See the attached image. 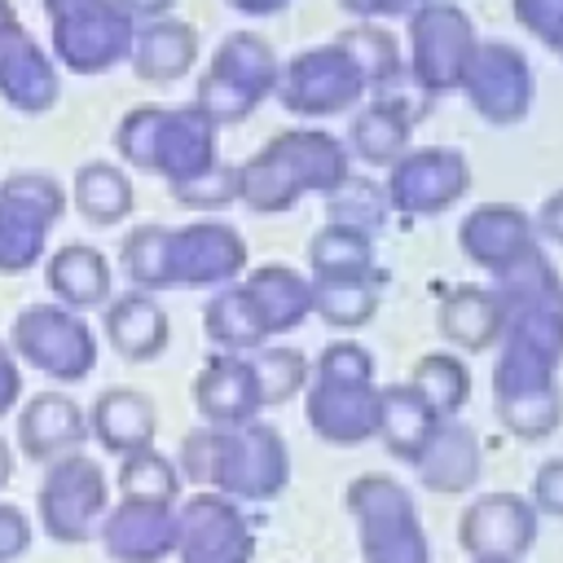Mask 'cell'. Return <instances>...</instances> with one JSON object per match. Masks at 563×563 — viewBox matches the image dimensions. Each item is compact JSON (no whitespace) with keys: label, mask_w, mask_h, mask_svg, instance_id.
<instances>
[{"label":"cell","mask_w":563,"mask_h":563,"mask_svg":"<svg viewBox=\"0 0 563 563\" xmlns=\"http://www.w3.org/2000/svg\"><path fill=\"white\" fill-rule=\"evenodd\" d=\"M176 471L180 479L233 501H273L290 484V449L282 431L260 418L238 427L202 422L180 440Z\"/></svg>","instance_id":"1"},{"label":"cell","mask_w":563,"mask_h":563,"mask_svg":"<svg viewBox=\"0 0 563 563\" xmlns=\"http://www.w3.org/2000/svg\"><path fill=\"white\" fill-rule=\"evenodd\" d=\"M352 176V154L334 132L290 128L268 136L238 167V202L255 216H282L308 194H334Z\"/></svg>","instance_id":"2"},{"label":"cell","mask_w":563,"mask_h":563,"mask_svg":"<svg viewBox=\"0 0 563 563\" xmlns=\"http://www.w3.org/2000/svg\"><path fill=\"white\" fill-rule=\"evenodd\" d=\"M383 387H374V356L352 339L321 347L303 383V422L317 440L352 449L378 435Z\"/></svg>","instance_id":"3"},{"label":"cell","mask_w":563,"mask_h":563,"mask_svg":"<svg viewBox=\"0 0 563 563\" xmlns=\"http://www.w3.org/2000/svg\"><path fill=\"white\" fill-rule=\"evenodd\" d=\"M220 123L202 106H132L114 123V150L128 167L154 172L167 185L220 163Z\"/></svg>","instance_id":"4"},{"label":"cell","mask_w":563,"mask_h":563,"mask_svg":"<svg viewBox=\"0 0 563 563\" xmlns=\"http://www.w3.org/2000/svg\"><path fill=\"white\" fill-rule=\"evenodd\" d=\"M343 506L356 523V545L365 563H431V541L413 493L391 475H356L343 488Z\"/></svg>","instance_id":"5"},{"label":"cell","mask_w":563,"mask_h":563,"mask_svg":"<svg viewBox=\"0 0 563 563\" xmlns=\"http://www.w3.org/2000/svg\"><path fill=\"white\" fill-rule=\"evenodd\" d=\"M501 303V339H515L550 361H563V277L554 260L532 246L510 268L493 273Z\"/></svg>","instance_id":"6"},{"label":"cell","mask_w":563,"mask_h":563,"mask_svg":"<svg viewBox=\"0 0 563 563\" xmlns=\"http://www.w3.org/2000/svg\"><path fill=\"white\" fill-rule=\"evenodd\" d=\"M493 409L497 422L515 440H550L563 422V387H559V361L515 343L497 339L493 361Z\"/></svg>","instance_id":"7"},{"label":"cell","mask_w":563,"mask_h":563,"mask_svg":"<svg viewBox=\"0 0 563 563\" xmlns=\"http://www.w3.org/2000/svg\"><path fill=\"white\" fill-rule=\"evenodd\" d=\"M277 75H282V57L273 53V44L255 31H233L216 44L211 66L198 75L194 106H202L220 128L242 123L273 97Z\"/></svg>","instance_id":"8"},{"label":"cell","mask_w":563,"mask_h":563,"mask_svg":"<svg viewBox=\"0 0 563 563\" xmlns=\"http://www.w3.org/2000/svg\"><path fill=\"white\" fill-rule=\"evenodd\" d=\"M405 18H409V26H405V35H409V57H405L409 79L427 97L457 92V84L466 75V62L479 44L471 13L449 4V0H422Z\"/></svg>","instance_id":"9"},{"label":"cell","mask_w":563,"mask_h":563,"mask_svg":"<svg viewBox=\"0 0 563 563\" xmlns=\"http://www.w3.org/2000/svg\"><path fill=\"white\" fill-rule=\"evenodd\" d=\"M9 347L53 383H79L97 369V334L66 303H31L9 325Z\"/></svg>","instance_id":"10"},{"label":"cell","mask_w":563,"mask_h":563,"mask_svg":"<svg viewBox=\"0 0 563 563\" xmlns=\"http://www.w3.org/2000/svg\"><path fill=\"white\" fill-rule=\"evenodd\" d=\"M35 510H40V528L53 541L62 545L92 541L101 528V515L110 510V488H106V471L97 466V457L79 449L53 457L40 479Z\"/></svg>","instance_id":"11"},{"label":"cell","mask_w":563,"mask_h":563,"mask_svg":"<svg viewBox=\"0 0 563 563\" xmlns=\"http://www.w3.org/2000/svg\"><path fill=\"white\" fill-rule=\"evenodd\" d=\"M66 211V189L48 172H13L0 180V273L18 277L44 260L48 229Z\"/></svg>","instance_id":"12"},{"label":"cell","mask_w":563,"mask_h":563,"mask_svg":"<svg viewBox=\"0 0 563 563\" xmlns=\"http://www.w3.org/2000/svg\"><path fill=\"white\" fill-rule=\"evenodd\" d=\"M53 31V62L75 75H101L128 62L136 18L114 0H75L48 13Z\"/></svg>","instance_id":"13"},{"label":"cell","mask_w":563,"mask_h":563,"mask_svg":"<svg viewBox=\"0 0 563 563\" xmlns=\"http://www.w3.org/2000/svg\"><path fill=\"white\" fill-rule=\"evenodd\" d=\"M273 97H277L290 114L330 119V114L352 110V106L365 97V79H361V70H356L352 53H347L339 40H325V44L299 48V53L282 66Z\"/></svg>","instance_id":"14"},{"label":"cell","mask_w":563,"mask_h":563,"mask_svg":"<svg viewBox=\"0 0 563 563\" xmlns=\"http://www.w3.org/2000/svg\"><path fill=\"white\" fill-rule=\"evenodd\" d=\"M383 194H387V207L409 220L444 216L471 194V163L453 145H418V150L409 145L387 167Z\"/></svg>","instance_id":"15"},{"label":"cell","mask_w":563,"mask_h":563,"mask_svg":"<svg viewBox=\"0 0 563 563\" xmlns=\"http://www.w3.org/2000/svg\"><path fill=\"white\" fill-rule=\"evenodd\" d=\"M457 88L471 101V110L493 128L523 123L537 101V75L528 66L523 48L510 40H479Z\"/></svg>","instance_id":"16"},{"label":"cell","mask_w":563,"mask_h":563,"mask_svg":"<svg viewBox=\"0 0 563 563\" xmlns=\"http://www.w3.org/2000/svg\"><path fill=\"white\" fill-rule=\"evenodd\" d=\"M180 563H251L255 532L242 506L224 493H194L176 506V550Z\"/></svg>","instance_id":"17"},{"label":"cell","mask_w":563,"mask_h":563,"mask_svg":"<svg viewBox=\"0 0 563 563\" xmlns=\"http://www.w3.org/2000/svg\"><path fill=\"white\" fill-rule=\"evenodd\" d=\"M246 273V238L224 220H189L167 238L172 290H211Z\"/></svg>","instance_id":"18"},{"label":"cell","mask_w":563,"mask_h":563,"mask_svg":"<svg viewBox=\"0 0 563 563\" xmlns=\"http://www.w3.org/2000/svg\"><path fill=\"white\" fill-rule=\"evenodd\" d=\"M541 537V515L519 493H479L457 519V545L471 559H523Z\"/></svg>","instance_id":"19"},{"label":"cell","mask_w":563,"mask_h":563,"mask_svg":"<svg viewBox=\"0 0 563 563\" xmlns=\"http://www.w3.org/2000/svg\"><path fill=\"white\" fill-rule=\"evenodd\" d=\"M0 97L22 114H44L62 97L57 62L18 18L0 26Z\"/></svg>","instance_id":"20"},{"label":"cell","mask_w":563,"mask_h":563,"mask_svg":"<svg viewBox=\"0 0 563 563\" xmlns=\"http://www.w3.org/2000/svg\"><path fill=\"white\" fill-rule=\"evenodd\" d=\"M97 537L114 563H163L176 550V506L123 497L101 515Z\"/></svg>","instance_id":"21"},{"label":"cell","mask_w":563,"mask_h":563,"mask_svg":"<svg viewBox=\"0 0 563 563\" xmlns=\"http://www.w3.org/2000/svg\"><path fill=\"white\" fill-rule=\"evenodd\" d=\"M457 246L462 255L484 268V273H501L510 268L523 251L537 246V224L523 207L515 202H479L462 216L457 224Z\"/></svg>","instance_id":"22"},{"label":"cell","mask_w":563,"mask_h":563,"mask_svg":"<svg viewBox=\"0 0 563 563\" xmlns=\"http://www.w3.org/2000/svg\"><path fill=\"white\" fill-rule=\"evenodd\" d=\"M189 396H194L198 418L202 422H216V427L251 422L264 409V396H260V383H255V369H251V356L246 352H220V356H211L198 369Z\"/></svg>","instance_id":"23"},{"label":"cell","mask_w":563,"mask_h":563,"mask_svg":"<svg viewBox=\"0 0 563 563\" xmlns=\"http://www.w3.org/2000/svg\"><path fill=\"white\" fill-rule=\"evenodd\" d=\"M418 471V484L435 497H457V493H471L479 484V471H484V449H479V435L457 422V418H440L431 440L422 444V453L409 462Z\"/></svg>","instance_id":"24"},{"label":"cell","mask_w":563,"mask_h":563,"mask_svg":"<svg viewBox=\"0 0 563 563\" xmlns=\"http://www.w3.org/2000/svg\"><path fill=\"white\" fill-rule=\"evenodd\" d=\"M88 440V413L66 391H35L18 413V449L31 462H53Z\"/></svg>","instance_id":"25"},{"label":"cell","mask_w":563,"mask_h":563,"mask_svg":"<svg viewBox=\"0 0 563 563\" xmlns=\"http://www.w3.org/2000/svg\"><path fill=\"white\" fill-rule=\"evenodd\" d=\"M128 62H132L136 79H145V84H176L198 62V31L180 18H172V13L145 18L132 31Z\"/></svg>","instance_id":"26"},{"label":"cell","mask_w":563,"mask_h":563,"mask_svg":"<svg viewBox=\"0 0 563 563\" xmlns=\"http://www.w3.org/2000/svg\"><path fill=\"white\" fill-rule=\"evenodd\" d=\"M88 431L97 435V444L114 457L136 453L145 444H154L158 435V409L145 391L136 387H106L92 409H88Z\"/></svg>","instance_id":"27"},{"label":"cell","mask_w":563,"mask_h":563,"mask_svg":"<svg viewBox=\"0 0 563 563\" xmlns=\"http://www.w3.org/2000/svg\"><path fill=\"white\" fill-rule=\"evenodd\" d=\"M106 308V343L123 356V361H154L163 356L167 339H172V325H167V312L158 308V299L150 290H128V295H114L101 303Z\"/></svg>","instance_id":"28"},{"label":"cell","mask_w":563,"mask_h":563,"mask_svg":"<svg viewBox=\"0 0 563 563\" xmlns=\"http://www.w3.org/2000/svg\"><path fill=\"white\" fill-rule=\"evenodd\" d=\"M44 286L53 290L57 303H66L75 312L101 308L110 299V286H114L110 260L88 242H66L44 260Z\"/></svg>","instance_id":"29"},{"label":"cell","mask_w":563,"mask_h":563,"mask_svg":"<svg viewBox=\"0 0 563 563\" xmlns=\"http://www.w3.org/2000/svg\"><path fill=\"white\" fill-rule=\"evenodd\" d=\"M242 290L251 295L268 339L286 334V330H299L312 317V282L299 268H290V264H260V268H251Z\"/></svg>","instance_id":"30"},{"label":"cell","mask_w":563,"mask_h":563,"mask_svg":"<svg viewBox=\"0 0 563 563\" xmlns=\"http://www.w3.org/2000/svg\"><path fill=\"white\" fill-rule=\"evenodd\" d=\"M413 136V110L400 97H374L369 106H361L352 114V132H347V154H356L365 167H391Z\"/></svg>","instance_id":"31"},{"label":"cell","mask_w":563,"mask_h":563,"mask_svg":"<svg viewBox=\"0 0 563 563\" xmlns=\"http://www.w3.org/2000/svg\"><path fill=\"white\" fill-rule=\"evenodd\" d=\"M435 325L457 352H488L501 339V303L484 286H457L440 299Z\"/></svg>","instance_id":"32"},{"label":"cell","mask_w":563,"mask_h":563,"mask_svg":"<svg viewBox=\"0 0 563 563\" xmlns=\"http://www.w3.org/2000/svg\"><path fill=\"white\" fill-rule=\"evenodd\" d=\"M312 282V317H321L334 330H361L378 317L383 303V268L347 273V277H308Z\"/></svg>","instance_id":"33"},{"label":"cell","mask_w":563,"mask_h":563,"mask_svg":"<svg viewBox=\"0 0 563 563\" xmlns=\"http://www.w3.org/2000/svg\"><path fill=\"white\" fill-rule=\"evenodd\" d=\"M435 422H440V413H435L409 383H391V387H383L378 435H374V440H383V449H387L391 457L413 462V457L422 453V444L431 440Z\"/></svg>","instance_id":"34"},{"label":"cell","mask_w":563,"mask_h":563,"mask_svg":"<svg viewBox=\"0 0 563 563\" xmlns=\"http://www.w3.org/2000/svg\"><path fill=\"white\" fill-rule=\"evenodd\" d=\"M70 202H75V211H79L88 224L110 229V224L128 220V211H132V176H128L119 163H106V158L84 163V167L75 172Z\"/></svg>","instance_id":"35"},{"label":"cell","mask_w":563,"mask_h":563,"mask_svg":"<svg viewBox=\"0 0 563 563\" xmlns=\"http://www.w3.org/2000/svg\"><path fill=\"white\" fill-rule=\"evenodd\" d=\"M202 334L216 347H224V352H251V347L268 343V330H264L251 295L242 290V282L238 286L233 282L229 286H216V295L202 308Z\"/></svg>","instance_id":"36"},{"label":"cell","mask_w":563,"mask_h":563,"mask_svg":"<svg viewBox=\"0 0 563 563\" xmlns=\"http://www.w3.org/2000/svg\"><path fill=\"white\" fill-rule=\"evenodd\" d=\"M308 268L312 277H347V273H369L374 264V233L352 229L343 220H325L308 238Z\"/></svg>","instance_id":"37"},{"label":"cell","mask_w":563,"mask_h":563,"mask_svg":"<svg viewBox=\"0 0 563 563\" xmlns=\"http://www.w3.org/2000/svg\"><path fill=\"white\" fill-rule=\"evenodd\" d=\"M409 387L440 418H457L471 400V365L457 352H422L409 369Z\"/></svg>","instance_id":"38"},{"label":"cell","mask_w":563,"mask_h":563,"mask_svg":"<svg viewBox=\"0 0 563 563\" xmlns=\"http://www.w3.org/2000/svg\"><path fill=\"white\" fill-rule=\"evenodd\" d=\"M334 40L352 53V62H356V70H361L365 88H387V84H396V79H400V70H405V53H400V40H396L383 22L361 18L356 26L339 31Z\"/></svg>","instance_id":"39"},{"label":"cell","mask_w":563,"mask_h":563,"mask_svg":"<svg viewBox=\"0 0 563 563\" xmlns=\"http://www.w3.org/2000/svg\"><path fill=\"white\" fill-rule=\"evenodd\" d=\"M167 238H172L167 224H136L123 238L119 264H123V277L132 282V290H150V295L172 290V282H167Z\"/></svg>","instance_id":"40"},{"label":"cell","mask_w":563,"mask_h":563,"mask_svg":"<svg viewBox=\"0 0 563 563\" xmlns=\"http://www.w3.org/2000/svg\"><path fill=\"white\" fill-rule=\"evenodd\" d=\"M119 493L132 497V501H172L180 497V471L172 457H163L154 444L136 449V453H123L119 462Z\"/></svg>","instance_id":"41"},{"label":"cell","mask_w":563,"mask_h":563,"mask_svg":"<svg viewBox=\"0 0 563 563\" xmlns=\"http://www.w3.org/2000/svg\"><path fill=\"white\" fill-rule=\"evenodd\" d=\"M246 356H251V369H255L264 409L295 400V396L303 391V383H308V369H312L299 347H268V343H260V347H251Z\"/></svg>","instance_id":"42"},{"label":"cell","mask_w":563,"mask_h":563,"mask_svg":"<svg viewBox=\"0 0 563 563\" xmlns=\"http://www.w3.org/2000/svg\"><path fill=\"white\" fill-rule=\"evenodd\" d=\"M167 189H172L176 202H185V207H194V211H220V207L238 202V167L211 163L207 172H198V176H189V180H176V185H167Z\"/></svg>","instance_id":"43"},{"label":"cell","mask_w":563,"mask_h":563,"mask_svg":"<svg viewBox=\"0 0 563 563\" xmlns=\"http://www.w3.org/2000/svg\"><path fill=\"white\" fill-rule=\"evenodd\" d=\"M330 198V220H343V224H352V229H365V233H374L378 224H383V211H387V194L378 189V185H365V180H343L334 194H325Z\"/></svg>","instance_id":"44"},{"label":"cell","mask_w":563,"mask_h":563,"mask_svg":"<svg viewBox=\"0 0 563 563\" xmlns=\"http://www.w3.org/2000/svg\"><path fill=\"white\" fill-rule=\"evenodd\" d=\"M515 22L545 48L563 40V0H510Z\"/></svg>","instance_id":"45"},{"label":"cell","mask_w":563,"mask_h":563,"mask_svg":"<svg viewBox=\"0 0 563 563\" xmlns=\"http://www.w3.org/2000/svg\"><path fill=\"white\" fill-rule=\"evenodd\" d=\"M528 501H532V510H537V515L563 519V457H550V462H541V466H537Z\"/></svg>","instance_id":"46"},{"label":"cell","mask_w":563,"mask_h":563,"mask_svg":"<svg viewBox=\"0 0 563 563\" xmlns=\"http://www.w3.org/2000/svg\"><path fill=\"white\" fill-rule=\"evenodd\" d=\"M26 545H31V519L18 506L0 501V563H13L18 554H26Z\"/></svg>","instance_id":"47"},{"label":"cell","mask_w":563,"mask_h":563,"mask_svg":"<svg viewBox=\"0 0 563 563\" xmlns=\"http://www.w3.org/2000/svg\"><path fill=\"white\" fill-rule=\"evenodd\" d=\"M18 396H22V369H18L13 347L0 339V418H9L18 409Z\"/></svg>","instance_id":"48"},{"label":"cell","mask_w":563,"mask_h":563,"mask_svg":"<svg viewBox=\"0 0 563 563\" xmlns=\"http://www.w3.org/2000/svg\"><path fill=\"white\" fill-rule=\"evenodd\" d=\"M422 0H339V9H347L352 18H374V22H387V18H405L409 9H418Z\"/></svg>","instance_id":"49"},{"label":"cell","mask_w":563,"mask_h":563,"mask_svg":"<svg viewBox=\"0 0 563 563\" xmlns=\"http://www.w3.org/2000/svg\"><path fill=\"white\" fill-rule=\"evenodd\" d=\"M537 238H550V242H559L563 246V189H554L541 207H537Z\"/></svg>","instance_id":"50"},{"label":"cell","mask_w":563,"mask_h":563,"mask_svg":"<svg viewBox=\"0 0 563 563\" xmlns=\"http://www.w3.org/2000/svg\"><path fill=\"white\" fill-rule=\"evenodd\" d=\"M114 4L128 9L136 22H145V18H163V13H172L176 0H114Z\"/></svg>","instance_id":"51"},{"label":"cell","mask_w":563,"mask_h":563,"mask_svg":"<svg viewBox=\"0 0 563 563\" xmlns=\"http://www.w3.org/2000/svg\"><path fill=\"white\" fill-rule=\"evenodd\" d=\"M229 9H238V13H246V18H273V13H282L290 0H224Z\"/></svg>","instance_id":"52"},{"label":"cell","mask_w":563,"mask_h":563,"mask_svg":"<svg viewBox=\"0 0 563 563\" xmlns=\"http://www.w3.org/2000/svg\"><path fill=\"white\" fill-rule=\"evenodd\" d=\"M13 479V449H9V440L0 435V488Z\"/></svg>","instance_id":"53"},{"label":"cell","mask_w":563,"mask_h":563,"mask_svg":"<svg viewBox=\"0 0 563 563\" xmlns=\"http://www.w3.org/2000/svg\"><path fill=\"white\" fill-rule=\"evenodd\" d=\"M13 18H18V13H13V4H9V0H0V26H4V22H13Z\"/></svg>","instance_id":"54"},{"label":"cell","mask_w":563,"mask_h":563,"mask_svg":"<svg viewBox=\"0 0 563 563\" xmlns=\"http://www.w3.org/2000/svg\"><path fill=\"white\" fill-rule=\"evenodd\" d=\"M66 4H75V0H44V18L57 13V9H66Z\"/></svg>","instance_id":"55"},{"label":"cell","mask_w":563,"mask_h":563,"mask_svg":"<svg viewBox=\"0 0 563 563\" xmlns=\"http://www.w3.org/2000/svg\"><path fill=\"white\" fill-rule=\"evenodd\" d=\"M471 563H519V559H471Z\"/></svg>","instance_id":"56"},{"label":"cell","mask_w":563,"mask_h":563,"mask_svg":"<svg viewBox=\"0 0 563 563\" xmlns=\"http://www.w3.org/2000/svg\"><path fill=\"white\" fill-rule=\"evenodd\" d=\"M550 53H559V57H563V40H559V44H554V48H550Z\"/></svg>","instance_id":"57"}]
</instances>
